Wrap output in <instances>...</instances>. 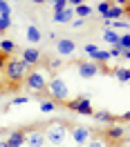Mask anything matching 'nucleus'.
Here are the masks:
<instances>
[{
    "label": "nucleus",
    "instance_id": "obj_1",
    "mask_svg": "<svg viewBox=\"0 0 130 147\" xmlns=\"http://www.w3.org/2000/svg\"><path fill=\"white\" fill-rule=\"evenodd\" d=\"M47 98L54 100L56 105H63V102L70 100V89L61 76H54V78H47Z\"/></svg>",
    "mask_w": 130,
    "mask_h": 147
},
{
    "label": "nucleus",
    "instance_id": "obj_2",
    "mask_svg": "<svg viewBox=\"0 0 130 147\" xmlns=\"http://www.w3.org/2000/svg\"><path fill=\"white\" fill-rule=\"evenodd\" d=\"M5 71H7V80H9V89H14L20 80H25V76H27L29 67L20 58H9L7 65H5Z\"/></svg>",
    "mask_w": 130,
    "mask_h": 147
},
{
    "label": "nucleus",
    "instance_id": "obj_3",
    "mask_svg": "<svg viewBox=\"0 0 130 147\" xmlns=\"http://www.w3.org/2000/svg\"><path fill=\"white\" fill-rule=\"evenodd\" d=\"M25 87L29 92H36L40 100L47 98V78L43 71H27L25 76Z\"/></svg>",
    "mask_w": 130,
    "mask_h": 147
},
{
    "label": "nucleus",
    "instance_id": "obj_4",
    "mask_svg": "<svg viewBox=\"0 0 130 147\" xmlns=\"http://www.w3.org/2000/svg\"><path fill=\"white\" fill-rule=\"evenodd\" d=\"M43 131H45V143H52V145L61 147V143H63L65 136H67V125H65V123H52V125H47Z\"/></svg>",
    "mask_w": 130,
    "mask_h": 147
},
{
    "label": "nucleus",
    "instance_id": "obj_5",
    "mask_svg": "<svg viewBox=\"0 0 130 147\" xmlns=\"http://www.w3.org/2000/svg\"><path fill=\"white\" fill-rule=\"evenodd\" d=\"M101 140L108 147H114V145H119V143H126V140H128V131H126V127L110 125V127L101 134Z\"/></svg>",
    "mask_w": 130,
    "mask_h": 147
},
{
    "label": "nucleus",
    "instance_id": "obj_6",
    "mask_svg": "<svg viewBox=\"0 0 130 147\" xmlns=\"http://www.w3.org/2000/svg\"><path fill=\"white\" fill-rule=\"evenodd\" d=\"M65 107L70 111H74V114H83V116H92L94 109L92 105H90V98H88V94H81V96H76V98H72V100L63 102Z\"/></svg>",
    "mask_w": 130,
    "mask_h": 147
},
{
    "label": "nucleus",
    "instance_id": "obj_7",
    "mask_svg": "<svg viewBox=\"0 0 130 147\" xmlns=\"http://www.w3.org/2000/svg\"><path fill=\"white\" fill-rule=\"evenodd\" d=\"M25 143L31 147H43L45 145V131L43 127H25Z\"/></svg>",
    "mask_w": 130,
    "mask_h": 147
},
{
    "label": "nucleus",
    "instance_id": "obj_8",
    "mask_svg": "<svg viewBox=\"0 0 130 147\" xmlns=\"http://www.w3.org/2000/svg\"><path fill=\"white\" fill-rule=\"evenodd\" d=\"M76 71L81 78H94L99 74V65L92 63V60H79L76 63Z\"/></svg>",
    "mask_w": 130,
    "mask_h": 147
},
{
    "label": "nucleus",
    "instance_id": "obj_9",
    "mask_svg": "<svg viewBox=\"0 0 130 147\" xmlns=\"http://www.w3.org/2000/svg\"><path fill=\"white\" fill-rule=\"evenodd\" d=\"M20 60L27 65V67L38 65V63H40V49H38V47H25L23 54H20Z\"/></svg>",
    "mask_w": 130,
    "mask_h": 147
},
{
    "label": "nucleus",
    "instance_id": "obj_10",
    "mask_svg": "<svg viewBox=\"0 0 130 147\" xmlns=\"http://www.w3.org/2000/svg\"><path fill=\"white\" fill-rule=\"evenodd\" d=\"M56 51H58V56H72L76 51V42L72 38H58L56 40Z\"/></svg>",
    "mask_w": 130,
    "mask_h": 147
},
{
    "label": "nucleus",
    "instance_id": "obj_11",
    "mask_svg": "<svg viewBox=\"0 0 130 147\" xmlns=\"http://www.w3.org/2000/svg\"><path fill=\"white\" fill-rule=\"evenodd\" d=\"M70 136H72V140H74L76 145H85L88 140H92V138H94V134L88 127H74Z\"/></svg>",
    "mask_w": 130,
    "mask_h": 147
},
{
    "label": "nucleus",
    "instance_id": "obj_12",
    "mask_svg": "<svg viewBox=\"0 0 130 147\" xmlns=\"http://www.w3.org/2000/svg\"><path fill=\"white\" fill-rule=\"evenodd\" d=\"M2 143H5V147H20V145H25V127L9 131L7 140H2Z\"/></svg>",
    "mask_w": 130,
    "mask_h": 147
},
{
    "label": "nucleus",
    "instance_id": "obj_13",
    "mask_svg": "<svg viewBox=\"0 0 130 147\" xmlns=\"http://www.w3.org/2000/svg\"><path fill=\"white\" fill-rule=\"evenodd\" d=\"M123 16H128V7H117V5H112L110 9H108V13L103 16V20H105V25H108V22L121 20Z\"/></svg>",
    "mask_w": 130,
    "mask_h": 147
},
{
    "label": "nucleus",
    "instance_id": "obj_14",
    "mask_svg": "<svg viewBox=\"0 0 130 147\" xmlns=\"http://www.w3.org/2000/svg\"><path fill=\"white\" fill-rule=\"evenodd\" d=\"M25 38H27V42H31V47H34L36 42L43 40V34H40V29H38L36 25H27V27H25Z\"/></svg>",
    "mask_w": 130,
    "mask_h": 147
},
{
    "label": "nucleus",
    "instance_id": "obj_15",
    "mask_svg": "<svg viewBox=\"0 0 130 147\" xmlns=\"http://www.w3.org/2000/svg\"><path fill=\"white\" fill-rule=\"evenodd\" d=\"M72 20H74V9H72V7H65V9H61V11H54V22L65 25V22H72Z\"/></svg>",
    "mask_w": 130,
    "mask_h": 147
},
{
    "label": "nucleus",
    "instance_id": "obj_16",
    "mask_svg": "<svg viewBox=\"0 0 130 147\" xmlns=\"http://www.w3.org/2000/svg\"><path fill=\"white\" fill-rule=\"evenodd\" d=\"M72 9H74V16H79V18H83V20L92 13V7H90L88 2H74Z\"/></svg>",
    "mask_w": 130,
    "mask_h": 147
},
{
    "label": "nucleus",
    "instance_id": "obj_17",
    "mask_svg": "<svg viewBox=\"0 0 130 147\" xmlns=\"http://www.w3.org/2000/svg\"><path fill=\"white\" fill-rule=\"evenodd\" d=\"M92 116L99 120V123H108V125H117V120H119L114 114H110V111H94Z\"/></svg>",
    "mask_w": 130,
    "mask_h": 147
},
{
    "label": "nucleus",
    "instance_id": "obj_18",
    "mask_svg": "<svg viewBox=\"0 0 130 147\" xmlns=\"http://www.w3.org/2000/svg\"><path fill=\"white\" fill-rule=\"evenodd\" d=\"M0 51H2L5 56H9V58H11V54L16 51V45H14V40H7V38H2V40H0Z\"/></svg>",
    "mask_w": 130,
    "mask_h": 147
},
{
    "label": "nucleus",
    "instance_id": "obj_19",
    "mask_svg": "<svg viewBox=\"0 0 130 147\" xmlns=\"http://www.w3.org/2000/svg\"><path fill=\"white\" fill-rule=\"evenodd\" d=\"M103 40L110 42V47H117V45H119V34L112 31V29H105V31H103Z\"/></svg>",
    "mask_w": 130,
    "mask_h": 147
},
{
    "label": "nucleus",
    "instance_id": "obj_20",
    "mask_svg": "<svg viewBox=\"0 0 130 147\" xmlns=\"http://www.w3.org/2000/svg\"><path fill=\"white\" fill-rule=\"evenodd\" d=\"M58 105H56L54 100H49V98H45V100H40V111L43 114H49V111H54Z\"/></svg>",
    "mask_w": 130,
    "mask_h": 147
},
{
    "label": "nucleus",
    "instance_id": "obj_21",
    "mask_svg": "<svg viewBox=\"0 0 130 147\" xmlns=\"http://www.w3.org/2000/svg\"><path fill=\"white\" fill-rule=\"evenodd\" d=\"M31 100V96H18V98H14V100L7 105V107H18V105H27Z\"/></svg>",
    "mask_w": 130,
    "mask_h": 147
},
{
    "label": "nucleus",
    "instance_id": "obj_22",
    "mask_svg": "<svg viewBox=\"0 0 130 147\" xmlns=\"http://www.w3.org/2000/svg\"><path fill=\"white\" fill-rule=\"evenodd\" d=\"M114 76L119 78L121 83H128V78H130V74H128V69H126V67H121V69H114Z\"/></svg>",
    "mask_w": 130,
    "mask_h": 147
},
{
    "label": "nucleus",
    "instance_id": "obj_23",
    "mask_svg": "<svg viewBox=\"0 0 130 147\" xmlns=\"http://www.w3.org/2000/svg\"><path fill=\"white\" fill-rule=\"evenodd\" d=\"M9 27H11V16H0V31L5 34Z\"/></svg>",
    "mask_w": 130,
    "mask_h": 147
},
{
    "label": "nucleus",
    "instance_id": "obj_24",
    "mask_svg": "<svg viewBox=\"0 0 130 147\" xmlns=\"http://www.w3.org/2000/svg\"><path fill=\"white\" fill-rule=\"evenodd\" d=\"M83 51H85V54H88V56H90V58L94 60V56H96V51H99V47L92 45V42H88V45L83 47Z\"/></svg>",
    "mask_w": 130,
    "mask_h": 147
},
{
    "label": "nucleus",
    "instance_id": "obj_25",
    "mask_svg": "<svg viewBox=\"0 0 130 147\" xmlns=\"http://www.w3.org/2000/svg\"><path fill=\"white\" fill-rule=\"evenodd\" d=\"M45 65L52 69V71H56L58 67H63V63H61V60H54V58H45Z\"/></svg>",
    "mask_w": 130,
    "mask_h": 147
},
{
    "label": "nucleus",
    "instance_id": "obj_26",
    "mask_svg": "<svg viewBox=\"0 0 130 147\" xmlns=\"http://www.w3.org/2000/svg\"><path fill=\"white\" fill-rule=\"evenodd\" d=\"M0 16H11V5L5 0H0Z\"/></svg>",
    "mask_w": 130,
    "mask_h": 147
},
{
    "label": "nucleus",
    "instance_id": "obj_27",
    "mask_svg": "<svg viewBox=\"0 0 130 147\" xmlns=\"http://www.w3.org/2000/svg\"><path fill=\"white\" fill-rule=\"evenodd\" d=\"M83 147H108V145L103 143L101 138H92V140H88V143H85Z\"/></svg>",
    "mask_w": 130,
    "mask_h": 147
},
{
    "label": "nucleus",
    "instance_id": "obj_28",
    "mask_svg": "<svg viewBox=\"0 0 130 147\" xmlns=\"http://www.w3.org/2000/svg\"><path fill=\"white\" fill-rule=\"evenodd\" d=\"M110 7H112V2H99V5H96V11H99L101 16H105V13H108V9H110Z\"/></svg>",
    "mask_w": 130,
    "mask_h": 147
},
{
    "label": "nucleus",
    "instance_id": "obj_29",
    "mask_svg": "<svg viewBox=\"0 0 130 147\" xmlns=\"http://www.w3.org/2000/svg\"><path fill=\"white\" fill-rule=\"evenodd\" d=\"M67 7V0H54V11H61Z\"/></svg>",
    "mask_w": 130,
    "mask_h": 147
},
{
    "label": "nucleus",
    "instance_id": "obj_30",
    "mask_svg": "<svg viewBox=\"0 0 130 147\" xmlns=\"http://www.w3.org/2000/svg\"><path fill=\"white\" fill-rule=\"evenodd\" d=\"M108 54H110V58H117V56H121L123 51H121L119 47H110V51H108Z\"/></svg>",
    "mask_w": 130,
    "mask_h": 147
},
{
    "label": "nucleus",
    "instance_id": "obj_31",
    "mask_svg": "<svg viewBox=\"0 0 130 147\" xmlns=\"http://www.w3.org/2000/svg\"><path fill=\"white\" fill-rule=\"evenodd\" d=\"M83 25H85V20H83V18H74V20H72V27H74V29H81Z\"/></svg>",
    "mask_w": 130,
    "mask_h": 147
},
{
    "label": "nucleus",
    "instance_id": "obj_32",
    "mask_svg": "<svg viewBox=\"0 0 130 147\" xmlns=\"http://www.w3.org/2000/svg\"><path fill=\"white\" fill-rule=\"evenodd\" d=\"M7 60H9V56H5L2 51H0V69H5V65H7Z\"/></svg>",
    "mask_w": 130,
    "mask_h": 147
},
{
    "label": "nucleus",
    "instance_id": "obj_33",
    "mask_svg": "<svg viewBox=\"0 0 130 147\" xmlns=\"http://www.w3.org/2000/svg\"><path fill=\"white\" fill-rule=\"evenodd\" d=\"M0 147H5V143H2V140H0Z\"/></svg>",
    "mask_w": 130,
    "mask_h": 147
}]
</instances>
